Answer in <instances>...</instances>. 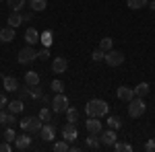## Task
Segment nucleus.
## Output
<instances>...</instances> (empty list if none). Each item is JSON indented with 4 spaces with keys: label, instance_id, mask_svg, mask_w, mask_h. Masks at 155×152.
I'll use <instances>...</instances> for the list:
<instances>
[{
    "label": "nucleus",
    "instance_id": "11",
    "mask_svg": "<svg viewBox=\"0 0 155 152\" xmlns=\"http://www.w3.org/2000/svg\"><path fill=\"white\" fill-rule=\"evenodd\" d=\"M116 97H118L120 101H130V99H134V88H130V86H118V91H116Z\"/></svg>",
    "mask_w": 155,
    "mask_h": 152
},
{
    "label": "nucleus",
    "instance_id": "34",
    "mask_svg": "<svg viewBox=\"0 0 155 152\" xmlns=\"http://www.w3.org/2000/svg\"><path fill=\"white\" fill-rule=\"evenodd\" d=\"M4 140H6V142H15V140H17V134H15V129H12L11 126H8L6 132H4Z\"/></svg>",
    "mask_w": 155,
    "mask_h": 152
},
{
    "label": "nucleus",
    "instance_id": "35",
    "mask_svg": "<svg viewBox=\"0 0 155 152\" xmlns=\"http://www.w3.org/2000/svg\"><path fill=\"white\" fill-rule=\"evenodd\" d=\"M91 58H93V62H101V60H106V51L104 49H95L91 54Z\"/></svg>",
    "mask_w": 155,
    "mask_h": 152
},
{
    "label": "nucleus",
    "instance_id": "17",
    "mask_svg": "<svg viewBox=\"0 0 155 152\" xmlns=\"http://www.w3.org/2000/svg\"><path fill=\"white\" fill-rule=\"evenodd\" d=\"M8 111L11 113H21L25 109V103H23V99H15V101H8Z\"/></svg>",
    "mask_w": 155,
    "mask_h": 152
},
{
    "label": "nucleus",
    "instance_id": "2",
    "mask_svg": "<svg viewBox=\"0 0 155 152\" xmlns=\"http://www.w3.org/2000/svg\"><path fill=\"white\" fill-rule=\"evenodd\" d=\"M19 126L23 132H29V134H39V129L44 126V121L39 119V117H25L19 121Z\"/></svg>",
    "mask_w": 155,
    "mask_h": 152
},
{
    "label": "nucleus",
    "instance_id": "22",
    "mask_svg": "<svg viewBox=\"0 0 155 152\" xmlns=\"http://www.w3.org/2000/svg\"><path fill=\"white\" fill-rule=\"evenodd\" d=\"M21 23H23V14H21V12H17V11H12V12H11V17H8V25L17 29V27H19Z\"/></svg>",
    "mask_w": 155,
    "mask_h": 152
},
{
    "label": "nucleus",
    "instance_id": "24",
    "mask_svg": "<svg viewBox=\"0 0 155 152\" xmlns=\"http://www.w3.org/2000/svg\"><path fill=\"white\" fill-rule=\"evenodd\" d=\"M106 123H107V128H112V129H120L122 128V119H120L118 115H110L106 119Z\"/></svg>",
    "mask_w": 155,
    "mask_h": 152
},
{
    "label": "nucleus",
    "instance_id": "43",
    "mask_svg": "<svg viewBox=\"0 0 155 152\" xmlns=\"http://www.w3.org/2000/svg\"><path fill=\"white\" fill-rule=\"evenodd\" d=\"M23 21H31V12H25V14H23Z\"/></svg>",
    "mask_w": 155,
    "mask_h": 152
},
{
    "label": "nucleus",
    "instance_id": "45",
    "mask_svg": "<svg viewBox=\"0 0 155 152\" xmlns=\"http://www.w3.org/2000/svg\"><path fill=\"white\" fill-rule=\"evenodd\" d=\"M0 2H2V0H0Z\"/></svg>",
    "mask_w": 155,
    "mask_h": 152
},
{
    "label": "nucleus",
    "instance_id": "9",
    "mask_svg": "<svg viewBox=\"0 0 155 152\" xmlns=\"http://www.w3.org/2000/svg\"><path fill=\"white\" fill-rule=\"evenodd\" d=\"M39 136H41V140L44 142H54L56 140V128L52 126V123H44L41 126V129H39Z\"/></svg>",
    "mask_w": 155,
    "mask_h": 152
},
{
    "label": "nucleus",
    "instance_id": "7",
    "mask_svg": "<svg viewBox=\"0 0 155 152\" xmlns=\"http://www.w3.org/2000/svg\"><path fill=\"white\" fill-rule=\"evenodd\" d=\"M85 128H87V132H89V134H95V136H99V134L104 132V123L99 121V117H87Z\"/></svg>",
    "mask_w": 155,
    "mask_h": 152
},
{
    "label": "nucleus",
    "instance_id": "40",
    "mask_svg": "<svg viewBox=\"0 0 155 152\" xmlns=\"http://www.w3.org/2000/svg\"><path fill=\"white\" fill-rule=\"evenodd\" d=\"M37 58H39V60H48V58H50V51H48V49H41V51H37Z\"/></svg>",
    "mask_w": 155,
    "mask_h": 152
},
{
    "label": "nucleus",
    "instance_id": "41",
    "mask_svg": "<svg viewBox=\"0 0 155 152\" xmlns=\"http://www.w3.org/2000/svg\"><path fill=\"white\" fill-rule=\"evenodd\" d=\"M41 41H44V45H50V41H52V39H50V33H46V35L41 37Z\"/></svg>",
    "mask_w": 155,
    "mask_h": 152
},
{
    "label": "nucleus",
    "instance_id": "37",
    "mask_svg": "<svg viewBox=\"0 0 155 152\" xmlns=\"http://www.w3.org/2000/svg\"><path fill=\"white\" fill-rule=\"evenodd\" d=\"M145 150L147 152H155V140H147L145 142Z\"/></svg>",
    "mask_w": 155,
    "mask_h": 152
},
{
    "label": "nucleus",
    "instance_id": "16",
    "mask_svg": "<svg viewBox=\"0 0 155 152\" xmlns=\"http://www.w3.org/2000/svg\"><path fill=\"white\" fill-rule=\"evenodd\" d=\"M2 84H4V88H6L8 93H12V91L19 88V80H17L15 76H4V78H2Z\"/></svg>",
    "mask_w": 155,
    "mask_h": 152
},
{
    "label": "nucleus",
    "instance_id": "13",
    "mask_svg": "<svg viewBox=\"0 0 155 152\" xmlns=\"http://www.w3.org/2000/svg\"><path fill=\"white\" fill-rule=\"evenodd\" d=\"M25 41H27V45H35V43L41 41V37H39L35 27H29V29L25 31Z\"/></svg>",
    "mask_w": 155,
    "mask_h": 152
},
{
    "label": "nucleus",
    "instance_id": "38",
    "mask_svg": "<svg viewBox=\"0 0 155 152\" xmlns=\"http://www.w3.org/2000/svg\"><path fill=\"white\" fill-rule=\"evenodd\" d=\"M6 105H8V101H6V95L0 91V109H4Z\"/></svg>",
    "mask_w": 155,
    "mask_h": 152
},
{
    "label": "nucleus",
    "instance_id": "15",
    "mask_svg": "<svg viewBox=\"0 0 155 152\" xmlns=\"http://www.w3.org/2000/svg\"><path fill=\"white\" fill-rule=\"evenodd\" d=\"M0 39L4 41V43H11L12 39H15V27H4V29H0Z\"/></svg>",
    "mask_w": 155,
    "mask_h": 152
},
{
    "label": "nucleus",
    "instance_id": "28",
    "mask_svg": "<svg viewBox=\"0 0 155 152\" xmlns=\"http://www.w3.org/2000/svg\"><path fill=\"white\" fill-rule=\"evenodd\" d=\"M114 47V39L112 37H104L101 41H99V49H104V51H110Z\"/></svg>",
    "mask_w": 155,
    "mask_h": 152
},
{
    "label": "nucleus",
    "instance_id": "31",
    "mask_svg": "<svg viewBox=\"0 0 155 152\" xmlns=\"http://www.w3.org/2000/svg\"><path fill=\"white\" fill-rule=\"evenodd\" d=\"M6 2H8L11 11H17V12H19V11L25 6V2H27V0H6Z\"/></svg>",
    "mask_w": 155,
    "mask_h": 152
},
{
    "label": "nucleus",
    "instance_id": "26",
    "mask_svg": "<svg viewBox=\"0 0 155 152\" xmlns=\"http://www.w3.org/2000/svg\"><path fill=\"white\" fill-rule=\"evenodd\" d=\"M66 121H71V123H77L79 121V111L74 107H68L66 109Z\"/></svg>",
    "mask_w": 155,
    "mask_h": 152
},
{
    "label": "nucleus",
    "instance_id": "18",
    "mask_svg": "<svg viewBox=\"0 0 155 152\" xmlns=\"http://www.w3.org/2000/svg\"><path fill=\"white\" fill-rule=\"evenodd\" d=\"M85 146L91 148V150H99L101 148V142H99V138H97L95 134H89V138L85 140Z\"/></svg>",
    "mask_w": 155,
    "mask_h": 152
},
{
    "label": "nucleus",
    "instance_id": "44",
    "mask_svg": "<svg viewBox=\"0 0 155 152\" xmlns=\"http://www.w3.org/2000/svg\"><path fill=\"white\" fill-rule=\"evenodd\" d=\"M0 29H2V27H0Z\"/></svg>",
    "mask_w": 155,
    "mask_h": 152
},
{
    "label": "nucleus",
    "instance_id": "3",
    "mask_svg": "<svg viewBox=\"0 0 155 152\" xmlns=\"http://www.w3.org/2000/svg\"><path fill=\"white\" fill-rule=\"evenodd\" d=\"M145 109H147V103L143 101V97H134L128 101V115L130 117H141L145 113Z\"/></svg>",
    "mask_w": 155,
    "mask_h": 152
},
{
    "label": "nucleus",
    "instance_id": "1",
    "mask_svg": "<svg viewBox=\"0 0 155 152\" xmlns=\"http://www.w3.org/2000/svg\"><path fill=\"white\" fill-rule=\"evenodd\" d=\"M107 111H110V105L106 101H101V99H91L85 105L87 117H104V115H107Z\"/></svg>",
    "mask_w": 155,
    "mask_h": 152
},
{
    "label": "nucleus",
    "instance_id": "32",
    "mask_svg": "<svg viewBox=\"0 0 155 152\" xmlns=\"http://www.w3.org/2000/svg\"><path fill=\"white\" fill-rule=\"evenodd\" d=\"M52 113H54L52 109H48V107H44V109L39 111V119H41V121H50V119H52Z\"/></svg>",
    "mask_w": 155,
    "mask_h": 152
},
{
    "label": "nucleus",
    "instance_id": "29",
    "mask_svg": "<svg viewBox=\"0 0 155 152\" xmlns=\"http://www.w3.org/2000/svg\"><path fill=\"white\" fill-rule=\"evenodd\" d=\"M147 2H149V0H128L126 4H128V8H132V11H139V8L147 6Z\"/></svg>",
    "mask_w": 155,
    "mask_h": 152
},
{
    "label": "nucleus",
    "instance_id": "8",
    "mask_svg": "<svg viewBox=\"0 0 155 152\" xmlns=\"http://www.w3.org/2000/svg\"><path fill=\"white\" fill-rule=\"evenodd\" d=\"M62 138L66 142H71V144H74V140L79 138V132H77V123H66L64 128H62Z\"/></svg>",
    "mask_w": 155,
    "mask_h": 152
},
{
    "label": "nucleus",
    "instance_id": "36",
    "mask_svg": "<svg viewBox=\"0 0 155 152\" xmlns=\"http://www.w3.org/2000/svg\"><path fill=\"white\" fill-rule=\"evenodd\" d=\"M17 93H19V99H27V97H29V86H25V88H17Z\"/></svg>",
    "mask_w": 155,
    "mask_h": 152
},
{
    "label": "nucleus",
    "instance_id": "14",
    "mask_svg": "<svg viewBox=\"0 0 155 152\" xmlns=\"http://www.w3.org/2000/svg\"><path fill=\"white\" fill-rule=\"evenodd\" d=\"M66 68H68V60H66V58H56L54 62H52V70L56 72V74L66 72Z\"/></svg>",
    "mask_w": 155,
    "mask_h": 152
},
{
    "label": "nucleus",
    "instance_id": "42",
    "mask_svg": "<svg viewBox=\"0 0 155 152\" xmlns=\"http://www.w3.org/2000/svg\"><path fill=\"white\" fill-rule=\"evenodd\" d=\"M147 6H149L151 11H155V0H149V2H147Z\"/></svg>",
    "mask_w": 155,
    "mask_h": 152
},
{
    "label": "nucleus",
    "instance_id": "39",
    "mask_svg": "<svg viewBox=\"0 0 155 152\" xmlns=\"http://www.w3.org/2000/svg\"><path fill=\"white\" fill-rule=\"evenodd\" d=\"M0 152H11V142H2V144H0Z\"/></svg>",
    "mask_w": 155,
    "mask_h": 152
},
{
    "label": "nucleus",
    "instance_id": "25",
    "mask_svg": "<svg viewBox=\"0 0 155 152\" xmlns=\"http://www.w3.org/2000/svg\"><path fill=\"white\" fill-rule=\"evenodd\" d=\"M68 150H71V142H66V140L54 142V152H68Z\"/></svg>",
    "mask_w": 155,
    "mask_h": 152
},
{
    "label": "nucleus",
    "instance_id": "5",
    "mask_svg": "<svg viewBox=\"0 0 155 152\" xmlns=\"http://www.w3.org/2000/svg\"><path fill=\"white\" fill-rule=\"evenodd\" d=\"M66 109H68V99H66V95L56 93L54 101H52V111L58 115V113H66Z\"/></svg>",
    "mask_w": 155,
    "mask_h": 152
},
{
    "label": "nucleus",
    "instance_id": "4",
    "mask_svg": "<svg viewBox=\"0 0 155 152\" xmlns=\"http://www.w3.org/2000/svg\"><path fill=\"white\" fill-rule=\"evenodd\" d=\"M35 60H37V49H33V45L23 47V49L19 51V56H17V62H19V64H31V62H35Z\"/></svg>",
    "mask_w": 155,
    "mask_h": 152
},
{
    "label": "nucleus",
    "instance_id": "20",
    "mask_svg": "<svg viewBox=\"0 0 155 152\" xmlns=\"http://www.w3.org/2000/svg\"><path fill=\"white\" fill-rule=\"evenodd\" d=\"M25 84H29V86L39 84V74H37L35 70H29L27 74H25Z\"/></svg>",
    "mask_w": 155,
    "mask_h": 152
},
{
    "label": "nucleus",
    "instance_id": "23",
    "mask_svg": "<svg viewBox=\"0 0 155 152\" xmlns=\"http://www.w3.org/2000/svg\"><path fill=\"white\" fill-rule=\"evenodd\" d=\"M149 91H151V88H149V82H139V84L134 86V97H145Z\"/></svg>",
    "mask_w": 155,
    "mask_h": 152
},
{
    "label": "nucleus",
    "instance_id": "21",
    "mask_svg": "<svg viewBox=\"0 0 155 152\" xmlns=\"http://www.w3.org/2000/svg\"><path fill=\"white\" fill-rule=\"evenodd\" d=\"M17 119H15V113H6L4 109H0V123H4V126H12Z\"/></svg>",
    "mask_w": 155,
    "mask_h": 152
},
{
    "label": "nucleus",
    "instance_id": "30",
    "mask_svg": "<svg viewBox=\"0 0 155 152\" xmlns=\"http://www.w3.org/2000/svg\"><path fill=\"white\" fill-rule=\"evenodd\" d=\"M27 86H29V84H27ZM29 97H31V99H41V97H44L41 88H39V84H35V86H29Z\"/></svg>",
    "mask_w": 155,
    "mask_h": 152
},
{
    "label": "nucleus",
    "instance_id": "12",
    "mask_svg": "<svg viewBox=\"0 0 155 152\" xmlns=\"http://www.w3.org/2000/svg\"><path fill=\"white\" fill-rule=\"evenodd\" d=\"M29 146H31V136H29V132L17 136V140H15V148H17V150H27Z\"/></svg>",
    "mask_w": 155,
    "mask_h": 152
},
{
    "label": "nucleus",
    "instance_id": "27",
    "mask_svg": "<svg viewBox=\"0 0 155 152\" xmlns=\"http://www.w3.org/2000/svg\"><path fill=\"white\" fill-rule=\"evenodd\" d=\"M112 148H114L116 152H130L132 150L130 144H126V142H118V140L114 142V146H112Z\"/></svg>",
    "mask_w": 155,
    "mask_h": 152
},
{
    "label": "nucleus",
    "instance_id": "19",
    "mask_svg": "<svg viewBox=\"0 0 155 152\" xmlns=\"http://www.w3.org/2000/svg\"><path fill=\"white\" fill-rule=\"evenodd\" d=\"M29 6L33 12H41L48 8V0H29Z\"/></svg>",
    "mask_w": 155,
    "mask_h": 152
},
{
    "label": "nucleus",
    "instance_id": "6",
    "mask_svg": "<svg viewBox=\"0 0 155 152\" xmlns=\"http://www.w3.org/2000/svg\"><path fill=\"white\" fill-rule=\"evenodd\" d=\"M106 64L107 66H112V68H116V66H122L124 64V56H122V51H118V49H110V51H106Z\"/></svg>",
    "mask_w": 155,
    "mask_h": 152
},
{
    "label": "nucleus",
    "instance_id": "33",
    "mask_svg": "<svg viewBox=\"0 0 155 152\" xmlns=\"http://www.w3.org/2000/svg\"><path fill=\"white\" fill-rule=\"evenodd\" d=\"M50 88H52L54 93H64V84H62V80H52Z\"/></svg>",
    "mask_w": 155,
    "mask_h": 152
},
{
    "label": "nucleus",
    "instance_id": "10",
    "mask_svg": "<svg viewBox=\"0 0 155 152\" xmlns=\"http://www.w3.org/2000/svg\"><path fill=\"white\" fill-rule=\"evenodd\" d=\"M118 140V136H116V129H106V132H101L99 134V142L104 144V146H114V142Z\"/></svg>",
    "mask_w": 155,
    "mask_h": 152
}]
</instances>
